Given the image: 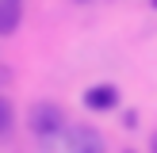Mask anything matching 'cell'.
<instances>
[{"label": "cell", "instance_id": "1", "mask_svg": "<svg viewBox=\"0 0 157 153\" xmlns=\"http://www.w3.org/2000/svg\"><path fill=\"white\" fill-rule=\"evenodd\" d=\"M65 130V111L58 103H35L31 107V134L38 138H54Z\"/></svg>", "mask_w": 157, "mask_h": 153}, {"label": "cell", "instance_id": "2", "mask_svg": "<svg viewBox=\"0 0 157 153\" xmlns=\"http://www.w3.org/2000/svg\"><path fill=\"white\" fill-rule=\"evenodd\" d=\"M104 134L92 126H73L69 130V153H104Z\"/></svg>", "mask_w": 157, "mask_h": 153}, {"label": "cell", "instance_id": "3", "mask_svg": "<svg viewBox=\"0 0 157 153\" xmlns=\"http://www.w3.org/2000/svg\"><path fill=\"white\" fill-rule=\"evenodd\" d=\"M84 107L88 111H115L119 107V88L115 84H92L84 92Z\"/></svg>", "mask_w": 157, "mask_h": 153}, {"label": "cell", "instance_id": "4", "mask_svg": "<svg viewBox=\"0 0 157 153\" xmlns=\"http://www.w3.org/2000/svg\"><path fill=\"white\" fill-rule=\"evenodd\" d=\"M23 19V4L19 0H0V35H12Z\"/></svg>", "mask_w": 157, "mask_h": 153}, {"label": "cell", "instance_id": "5", "mask_svg": "<svg viewBox=\"0 0 157 153\" xmlns=\"http://www.w3.org/2000/svg\"><path fill=\"white\" fill-rule=\"evenodd\" d=\"M8 130H12V103L0 96V138H4Z\"/></svg>", "mask_w": 157, "mask_h": 153}, {"label": "cell", "instance_id": "6", "mask_svg": "<svg viewBox=\"0 0 157 153\" xmlns=\"http://www.w3.org/2000/svg\"><path fill=\"white\" fill-rule=\"evenodd\" d=\"M127 153H134V149H127Z\"/></svg>", "mask_w": 157, "mask_h": 153}, {"label": "cell", "instance_id": "7", "mask_svg": "<svg viewBox=\"0 0 157 153\" xmlns=\"http://www.w3.org/2000/svg\"><path fill=\"white\" fill-rule=\"evenodd\" d=\"M153 8H157V0H153Z\"/></svg>", "mask_w": 157, "mask_h": 153}, {"label": "cell", "instance_id": "8", "mask_svg": "<svg viewBox=\"0 0 157 153\" xmlns=\"http://www.w3.org/2000/svg\"><path fill=\"white\" fill-rule=\"evenodd\" d=\"M81 4H84V0H81Z\"/></svg>", "mask_w": 157, "mask_h": 153}]
</instances>
